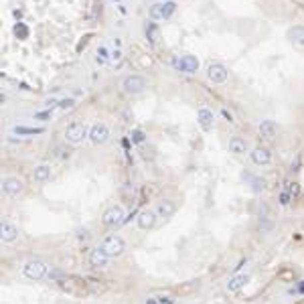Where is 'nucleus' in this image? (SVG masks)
<instances>
[{"label": "nucleus", "instance_id": "f257e3e1", "mask_svg": "<svg viewBox=\"0 0 304 304\" xmlns=\"http://www.w3.org/2000/svg\"><path fill=\"white\" fill-rule=\"evenodd\" d=\"M63 138H65L67 144L77 146V144H81L85 138H89V126L85 124V122L75 120V122H71V124H67V128H65V132H63Z\"/></svg>", "mask_w": 304, "mask_h": 304}, {"label": "nucleus", "instance_id": "f03ea898", "mask_svg": "<svg viewBox=\"0 0 304 304\" xmlns=\"http://www.w3.org/2000/svg\"><path fill=\"white\" fill-rule=\"evenodd\" d=\"M171 67L178 73H187V75H195L197 71H199L201 63L199 59H197L195 55H189V53H182V55H175L171 59Z\"/></svg>", "mask_w": 304, "mask_h": 304}, {"label": "nucleus", "instance_id": "7ed1b4c3", "mask_svg": "<svg viewBox=\"0 0 304 304\" xmlns=\"http://www.w3.org/2000/svg\"><path fill=\"white\" fill-rule=\"evenodd\" d=\"M146 87H148V81L140 73H128L122 77V89L128 96H140L146 91Z\"/></svg>", "mask_w": 304, "mask_h": 304}, {"label": "nucleus", "instance_id": "20e7f679", "mask_svg": "<svg viewBox=\"0 0 304 304\" xmlns=\"http://www.w3.org/2000/svg\"><path fill=\"white\" fill-rule=\"evenodd\" d=\"M49 274V264L43 262V260H28L23 266V276L28 280H43L45 276Z\"/></svg>", "mask_w": 304, "mask_h": 304}, {"label": "nucleus", "instance_id": "39448f33", "mask_svg": "<svg viewBox=\"0 0 304 304\" xmlns=\"http://www.w3.org/2000/svg\"><path fill=\"white\" fill-rule=\"evenodd\" d=\"M205 75L213 85H223L227 79H229V69H227L223 63H219V61H213V63L207 65Z\"/></svg>", "mask_w": 304, "mask_h": 304}, {"label": "nucleus", "instance_id": "423d86ee", "mask_svg": "<svg viewBox=\"0 0 304 304\" xmlns=\"http://www.w3.org/2000/svg\"><path fill=\"white\" fill-rule=\"evenodd\" d=\"M110 136H112V132H110L108 124H103V122H96V124L89 126V138L87 140L94 146H101V144H105L110 140Z\"/></svg>", "mask_w": 304, "mask_h": 304}, {"label": "nucleus", "instance_id": "0eeeda50", "mask_svg": "<svg viewBox=\"0 0 304 304\" xmlns=\"http://www.w3.org/2000/svg\"><path fill=\"white\" fill-rule=\"evenodd\" d=\"M100 248L108 253V257H118V255L124 253L126 243L120 235H108V237H103V241L100 243Z\"/></svg>", "mask_w": 304, "mask_h": 304}, {"label": "nucleus", "instance_id": "6e6552de", "mask_svg": "<svg viewBox=\"0 0 304 304\" xmlns=\"http://www.w3.org/2000/svg\"><path fill=\"white\" fill-rule=\"evenodd\" d=\"M23 191H25V182L19 177H6V178H2V193L6 197H10V199H17V197H21Z\"/></svg>", "mask_w": 304, "mask_h": 304}, {"label": "nucleus", "instance_id": "1a4fd4ad", "mask_svg": "<svg viewBox=\"0 0 304 304\" xmlns=\"http://www.w3.org/2000/svg\"><path fill=\"white\" fill-rule=\"evenodd\" d=\"M197 124L203 132H211L213 126H215V112L207 105H201L199 110H197Z\"/></svg>", "mask_w": 304, "mask_h": 304}, {"label": "nucleus", "instance_id": "9d476101", "mask_svg": "<svg viewBox=\"0 0 304 304\" xmlns=\"http://www.w3.org/2000/svg\"><path fill=\"white\" fill-rule=\"evenodd\" d=\"M250 158L255 166H268L272 164V150L268 146H253L250 150Z\"/></svg>", "mask_w": 304, "mask_h": 304}, {"label": "nucleus", "instance_id": "9b49d317", "mask_svg": "<svg viewBox=\"0 0 304 304\" xmlns=\"http://www.w3.org/2000/svg\"><path fill=\"white\" fill-rule=\"evenodd\" d=\"M278 124H276V120H272V118H264L260 120V124H257V134L262 136L264 140H274L278 136Z\"/></svg>", "mask_w": 304, "mask_h": 304}, {"label": "nucleus", "instance_id": "f8f14e48", "mask_svg": "<svg viewBox=\"0 0 304 304\" xmlns=\"http://www.w3.org/2000/svg\"><path fill=\"white\" fill-rule=\"evenodd\" d=\"M124 221H126V219H124V209H122L120 205L110 207L108 211L103 213V217H101V223H103L105 227H116V225L124 223Z\"/></svg>", "mask_w": 304, "mask_h": 304}, {"label": "nucleus", "instance_id": "ddd939ff", "mask_svg": "<svg viewBox=\"0 0 304 304\" xmlns=\"http://www.w3.org/2000/svg\"><path fill=\"white\" fill-rule=\"evenodd\" d=\"M286 39L294 47H304V25H292L286 28Z\"/></svg>", "mask_w": 304, "mask_h": 304}, {"label": "nucleus", "instance_id": "4468645a", "mask_svg": "<svg viewBox=\"0 0 304 304\" xmlns=\"http://www.w3.org/2000/svg\"><path fill=\"white\" fill-rule=\"evenodd\" d=\"M156 219H158V215H156V211H150V209H144V211H140L138 213V227L140 229H144V231H148V229H152V227L156 225Z\"/></svg>", "mask_w": 304, "mask_h": 304}, {"label": "nucleus", "instance_id": "2eb2a0df", "mask_svg": "<svg viewBox=\"0 0 304 304\" xmlns=\"http://www.w3.org/2000/svg\"><path fill=\"white\" fill-rule=\"evenodd\" d=\"M227 148H229L231 154L235 156H243L246 152H250V144L246 138H241V136H231L229 138V144H227Z\"/></svg>", "mask_w": 304, "mask_h": 304}, {"label": "nucleus", "instance_id": "dca6fc26", "mask_svg": "<svg viewBox=\"0 0 304 304\" xmlns=\"http://www.w3.org/2000/svg\"><path fill=\"white\" fill-rule=\"evenodd\" d=\"M0 239H2L4 243H12L19 239V227L10 223V221H2V225H0Z\"/></svg>", "mask_w": 304, "mask_h": 304}, {"label": "nucleus", "instance_id": "f3484780", "mask_svg": "<svg viewBox=\"0 0 304 304\" xmlns=\"http://www.w3.org/2000/svg\"><path fill=\"white\" fill-rule=\"evenodd\" d=\"M243 178H248V185L252 187L253 193H264L268 189V180L264 177H257V175H252V173H243Z\"/></svg>", "mask_w": 304, "mask_h": 304}, {"label": "nucleus", "instance_id": "a211bd4d", "mask_svg": "<svg viewBox=\"0 0 304 304\" xmlns=\"http://www.w3.org/2000/svg\"><path fill=\"white\" fill-rule=\"evenodd\" d=\"M108 262H110V257H108V253H105L101 248L91 250V253H89V266L91 268H105V266H108Z\"/></svg>", "mask_w": 304, "mask_h": 304}, {"label": "nucleus", "instance_id": "6ab92c4d", "mask_svg": "<svg viewBox=\"0 0 304 304\" xmlns=\"http://www.w3.org/2000/svg\"><path fill=\"white\" fill-rule=\"evenodd\" d=\"M248 282H250V276H248V274H235V276H231L229 282H227V292L235 294V292H239Z\"/></svg>", "mask_w": 304, "mask_h": 304}, {"label": "nucleus", "instance_id": "aec40b11", "mask_svg": "<svg viewBox=\"0 0 304 304\" xmlns=\"http://www.w3.org/2000/svg\"><path fill=\"white\" fill-rule=\"evenodd\" d=\"M175 211H177V205L171 201V199H162L156 207V215L162 217V219H169L175 215Z\"/></svg>", "mask_w": 304, "mask_h": 304}, {"label": "nucleus", "instance_id": "412c9836", "mask_svg": "<svg viewBox=\"0 0 304 304\" xmlns=\"http://www.w3.org/2000/svg\"><path fill=\"white\" fill-rule=\"evenodd\" d=\"M148 17H150V21H166L164 0H162V2H154V4L148 6Z\"/></svg>", "mask_w": 304, "mask_h": 304}, {"label": "nucleus", "instance_id": "4be33fe9", "mask_svg": "<svg viewBox=\"0 0 304 304\" xmlns=\"http://www.w3.org/2000/svg\"><path fill=\"white\" fill-rule=\"evenodd\" d=\"M33 178L37 182H47L51 178V164L47 162H41L35 166V171H33Z\"/></svg>", "mask_w": 304, "mask_h": 304}, {"label": "nucleus", "instance_id": "5701e85b", "mask_svg": "<svg viewBox=\"0 0 304 304\" xmlns=\"http://www.w3.org/2000/svg\"><path fill=\"white\" fill-rule=\"evenodd\" d=\"M12 134H17V136H39V134H45V128L43 126H12Z\"/></svg>", "mask_w": 304, "mask_h": 304}, {"label": "nucleus", "instance_id": "b1692460", "mask_svg": "<svg viewBox=\"0 0 304 304\" xmlns=\"http://www.w3.org/2000/svg\"><path fill=\"white\" fill-rule=\"evenodd\" d=\"M110 57H112V51L105 47V45H100V47L96 49V55H94V61H96V65L103 67V65H108L110 63Z\"/></svg>", "mask_w": 304, "mask_h": 304}, {"label": "nucleus", "instance_id": "393cba45", "mask_svg": "<svg viewBox=\"0 0 304 304\" xmlns=\"http://www.w3.org/2000/svg\"><path fill=\"white\" fill-rule=\"evenodd\" d=\"M144 35H146V41H148L150 45H154V43L158 41V37H160V28H158L156 21H148V23H146Z\"/></svg>", "mask_w": 304, "mask_h": 304}, {"label": "nucleus", "instance_id": "a878e982", "mask_svg": "<svg viewBox=\"0 0 304 304\" xmlns=\"http://www.w3.org/2000/svg\"><path fill=\"white\" fill-rule=\"evenodd\" d=\"M12 35L17 37L19 41H26L28 39V35H30V30H28V26L25 25V23H14V26H12Z\"/></svg>", "mask_w": 304, "mask_h": 304}, {"label": "nucleus", "instance_id": "bb28decb", "mask_svg": "<svg viewBox=\"0 0 304 304\" xmlns=\"http://www.w3.org/2000/svg\"><path fill=\"white\" fill-rule=\"evenodd\" d=\"M128 138H130L132 144H144V142H146V132L140 130V128H134V130L130 132Z\"/></svg>", "mask_w": 304, "mask_h": 304}, {"label": "nucleus", "instance_id": "cd10ccee", "mask_svg": "<svg viewBox=\"0 0 304 304\" xmlns=\"http://www.w3.org/2000/svg\"><path fill=\"white\" fill-rule=\"evenodd\" d=\"M73 105H75V100H73V98H63V100H59L57 108H59V110H71Z\"/></svg>", "mask_w": 304, "mask_h": 304}, {"label": "nucleus", "instance_id": "c85d7f7f", "mask_svg": "<svg viewBox=\"0 0 304 304\" xmlns=\"http://www.w3.org/2000/svg\"><path fill=\"white\" fill-rule=\"evenodd\" d=\"M278 201H280L282 207H288V205H290V201H292V195L288 193V191H282L280 197H278Z\"/></svg>", "mask_w": 304, "mask_h": 304}, {"label": "nucleus", "instance_id": "c756f323", "mask_svg": "<svg viewBox=\"0 0 304 304\" xmlns=\"http://www.w3.org/2000/svg\"><path fill=\"white\" fill-rule=\"evenodd\" d=\"M122 55H124V53H122V49L118 47V49H114V51H112L110 61H112V63H120V61H122Z\"/></svg>", "mask_w": 304, "mask_h": 304}, {"label": "nucleus", "instance_id": "7c9ffc66", "mask_svg": "<svg viewBox=\"0 0 304 304\" xmlns=\"http://www.w3.org/2000/svg\"><path fill=\"white\" fill-rule=\"evenodd\" d=\"M51 116H53V110H45V112H37L35 114V120H43L45 122V120H49Z\"/></svg>", "mask_w": 304, "mask_h": 304}, {"label": "nucleus", "instance_id": "2f4dec72", "mask_svg": "<svg viewBox=\"0 0 304 304\" xmlns=\"http://www.w3.org/2000/svg\"><path fill=\"white\" fill-rule=\"evenodd\" d=\"M221 116H223V120H225V122H229V124H233V122H235L233 114H231L229 110H227V108H221Z\"/></svg>", "mask_w": 304, "mask_h": 304}, {"label": "nucleus", "instance_id": "473e14b6", "mask_svg": "<svg viewBox=\"0 0 304 304\" xmlns=\"http://www.w3.org/2000/svg\"><path fill=\"white\" fill-rule=\"evenodd\" d=\"M156 300H158L160 304H175V298H173V296H158Z\"/></svg>", "mask_w": 304, "mask_h": 304}, {"label": "nucleus", "instance_id": "72a5a7b5", "mask_svg": "<svg viewBox=\"0 0 304 304\" xmlns=\"http://www.w3.org/2000/svg\"><path fill=\"white\" fill-rule=\"evenodd\" d=\"M286 191L290 193V195H296L298 193V187H296V182H288V187H286Z\"/></svg>", "mask_w": 304, "mask_h": 304}, {"label": "nucleus", "instance_id": "f704fd0d", "mask_svg": "<svg viewBox=\"0 0 304 304\" xmlns=\"http://www.w3.org/2000/svg\"><path fill=\"white\" fill-rule=\"evenodd\" d=\"M296 292H298V294H304V280H300V284H298V288H296Z\"/></svg>", "mask_w": 304, "mask_h": 304}, {"label": "nucleus", "instance_id": "c9c22d12", "mask_svg": "<svg viewBox=\"0 0 304 304\" xmlns=\"http://www.w3.org/2000/svg\"><path fill=\"white\" fill-rule=\"evenodd\" d=\"M146 304H160V302H158L156 298H148V300H146Z\"/></svg>", "mask_w": 304, "mask_h": 304}, {"label": "nucleus", "instance_id": "e433bc0d", "mask_svg": "<svg viewBox=\"0 0 304 304\" xmlns=\"http://www.w3.org/2000/svg\"><path fill=\"white\" fill-rule=\"evenodd\" d=\"M110 2H116V4H120V2H122V0H110Z\"/></svg>", "mask_w": 304, "mask_h": 304}]
</instances>
